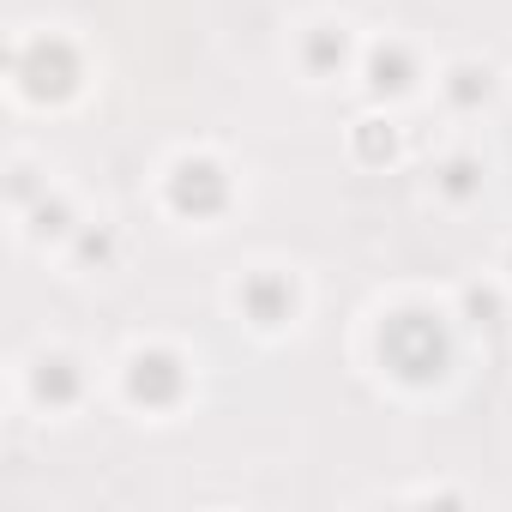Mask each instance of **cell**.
Instances as JSON below:
<instances>
[{
  "instance_id": "52a82bcc",
  "label": "cell",
  "mask_w": 512,
  "mask_h": 512,
  "mask_svg": "<svg viewBox=\"0 0 512 512\" xmlns=\"http://www.w3.org/2000/svg\"><path fill=\"white\" fill-rule=\"evenodd\" d=\"M314 61H344V31L338 37H320L314 43Z\"/></svg>"
},
{
  "instance_id": "6da1fadb",
  "label": "cell",
  "mask_w": 512,
  "mask_h": 512,
  "mask_svg": "<svg viewBox=\"0 0 512 512\" xmlns=\"http://www.w3.org/2000/svg\"><path fill=\"white\" fill-rule=\"evenodd\" d=\"M127 386H133V398H145V404H169V398L181 392V362H175V356H163V350H151V356H139V362H133Z\"/></svg>"
},
{
  "instance_id": "5b68a950",
  "label": "cell",
  "mask_w": 512,
  "mask_h": 512,
  "mask_svg": "<svg viewBox=\"0 0 512 512\" xmlns=\"http://www.w3.org/2000/svg\"><path fill=\"white\" fill-rule=\"evenodd\" d=\"M404 85H410L404 49H380V55H374V91H404Z\"/></svg>"
},
{
  "instance_id": "3957f363",
  "label": "cell",
  "mask_w": 512,
  "mask_h": 512,
  "mask_svg": "<svg viewBox=\"0 0 512 512\" xmlns=\"http://www.w3.org/2000/svg\"><path fill=\"white\" fill-rule=\"evenodd\" d=\"M247 308H253V320H260V326H284L290 308H296V296H290V284H278V278H253V284H247Z\"/></svg>"
},
{
  "instance_id": "7a4b0ae2",
  "label": "cell",
  "mask_w": 512,
  "mask_h": 512,
  "mask_svg": "<svg viewBox=\"0 0 512 512\" xmlns=\"http://www.w3.org/2000/svg\"><path fill=\"white\" fill-rule=\"evenodd\" d=\"M175 205L181 211H217L223 205V175L211 163H181L175 169Z\"/></svg>"
},
{
  "instance_id": "ba28073f",
  "label": "cell",
  "mask_w": 512,
  "mask_h": 512,
  "mask_svg": "<svg viewBox=\"0 0 512 512\" xmlns=\"http://www.w3.org/2000/svg\"><path fill=\"white\" fill-rule=\"evenodd\" d=\"M446 193H470V163H452L446 169Z\"/></svg>"
},
{
  "instance_id": "8992f818",
  "label": "cell",
  "mask_w": 512,
  "mask_h": 512,
  "mask_svg": "<svg viewBox=\"0 0 512 512\" xmlns=\"http://www.w3.org/2000/svg\"><path fill=\"white\" fill-rule=\"evenodd\" d=\"M452 97H458V103H476V97H488V73H476V67H458V73H452Z\"/></svg>"
},
{
  "instance_id": "277c9868",
  "label": "cell",
  "mask_w": 512,
  "mask_h": 512,
  "mask_svg": "<svg viewBox=\"0 0 512 512\" xmlns=\"http://www.w3.org/2000/svg\"><path fill=\"white\" fill-rule=\"evenodd\" d=\"M73 392H79V380H73V362H61V356H55V362H43V368H37V398H49V404H67Z\"/></svg>"
}]
</instances>
